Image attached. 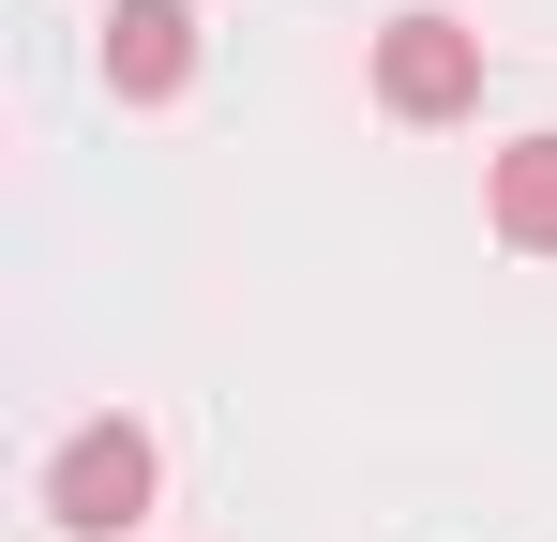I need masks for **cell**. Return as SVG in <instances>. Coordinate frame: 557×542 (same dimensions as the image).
I'll return each instance as SVG.
<instances>
[{
    "label": "cell",
    "mask_w": 557,
    "mask_h": 542,
    "mask_svg": "<svg viewBox=\"0 0 557 542\" xmlns=\"http://www.w3.org/2000/svg\"><path fill=\"white\" fill-rule=\"evenodd\" d=\"M151 482H166V452L136 438V422H76V438L46 452V528L61 542H121L151 513Z\"/></svg>",
    "instance_id": "6da1fadb"
},
{
    "label": "cell",
    "mask_w": 557,
    "mask_h": 542,
    "mask_svg": "<svg viewBox=\"0 0 557 542\" xmlns=\"http://www.w3.org/2000/svg\"><path fill=\"white\" fill-rule=\"evenodd\" d=\"M376 106H392V121H467V106H482V30L437 15V0H407V15L376 30Z\"/></svg>",
    "instance_id": "7a4b0ae2"
},
{
    "label": "cell",
    "mask_w": 557,
    "mask_h": 542,
    "mask_svg": "<svg viewBox=\"0 0 557 542\" xmlns=\"http://www.w3.org/2000/svg\"><path fill=\"white\" fill-rule=\"evenodd\" d=\"M182 76H196V0H106V90L182 106Z\"/></svg>",
    "instance_id": "3957f363"
},
{
    "label": "cell",
    "mask_w": 557,
    "mask_h": 542,
    "mask_svg": "<svg viewBox=\"0 0 557 542\" xmlns=\"http://www.w3.org/2000/svg\"><path fill=\"white\" fill-rule=\"evenodd\" d=\"M482 211H497L512 257H557V136H512V151L482 167Z\"/></svg>",
    "instance_id": "277c9868"
}]
</instances>
